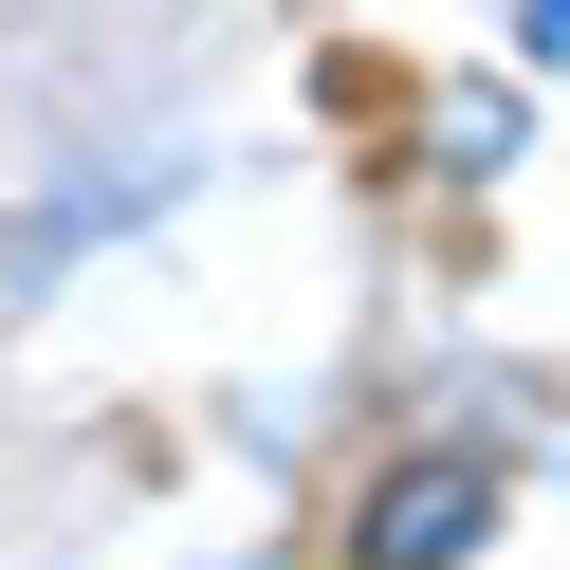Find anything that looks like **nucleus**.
I'll list each match as a JSON object with an SVG mask.
<instances>
[{"instance_id": "obj_1", "label": "nucleus", "mask_w": 570, "mask_h": 570, "mask_svg": "<svg viewBox=\"0 0 570 570\" xmlns=\"http://www.w3.org/2000/svg\"><path fill=\"white\" fill-rule=\"evenodd\" d=\"M479 533H497V479H479V460H405V479L350 515V570H460Z\"/></svg>"}, {"instance_id": "obj_2", "label": "nucleus", "mask_w": 570, "mask_h": 570, "mask_svg": "<svg viewBox=\"0 0 570 570\" xmlns=\"http://www.w3.org/2000/svg\"><path fill=\"white\" fill-rule=\"evenodd\" d=\"M515 38H533V56H570V0H515Z\"/></svg>"}]
</instances>
